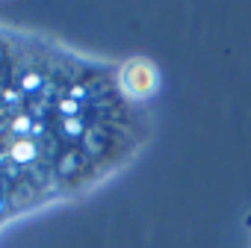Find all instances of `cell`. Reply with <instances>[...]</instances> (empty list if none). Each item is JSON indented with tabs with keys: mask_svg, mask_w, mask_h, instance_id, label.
<instances>
[{
	"mask_svg": "<svg viewBox=\"0 0 251 248\" xmlns=\"http://www.w3.org/2000/svg\"><path fill=\"white\" fill-rule=\"evenodd\" d=\"M115 86L130 103H148L160 89V71L148 56H130L115 65Z\"/></svg>",
	"mask_w": 251,
	"mask_h": 248,
	"instance_id": "1",
	"label": "cell"
}]
</instances>
